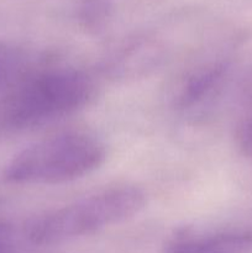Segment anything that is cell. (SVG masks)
Wrapping results in <instances>:
<instances>
[{"label":"cell","instance_id":"obj_1","mask_svg":"<svg viewBox=\"0 0 252 253\" xmlns=\"http://www.w3.org/2000/svg\"><path fill=\"white\" fill-rule=\"evenodd\" d=\"M93 77L74 67L27 71L0 95V138L36 128L90 104Z\"/></svg>","mask_w":252,"mask_h":253},{"label":"cell","instance_id":"obj_2","mask_svg":"<svg viewBox=\"0 0 252 253\" xmlns=\"http://www.w3.org/2000/svg\"><path fill=\"white\" fill-rule=\"evenodd\" d=\"M147 197L141 188L118 184L40 214L25 235L35 245H53L93 235L140 214Z\"/></svg>","mask_w":252,"mask_h":253},{"label":"cell","instance_id":"obj_3","mask_svg":"<svg viewBox=\"0 0 252 253\" xmlns=\"http://www.w3.org/2000/svg\"><path fill=\"white\" fill-rule=\"evenodd\" d=\"M105 158L103 141L90 133L71 131L20 151L6 165L4 178L12 184H62L90 174Z\"/></svg>","mask_w":252,"mask_h":253},{"label":"cell","instance_id":"obj_4","mask_svg":"<svg viewBox=\"0 0 252 253\" xmlns=\"http://www.w3.org/2000/svg\"><path fill=\"white\" fill-rule=\"evenodd\" d=\"M165 253H252V232L246 230L184 232L168 240Z\"/></svg>","mask_w":252,"mask_h":253},{"label":"cell","instance_id":"obj_5","mask_svg":"<svg viewBox=\"0 0 252 253\" xmlns=\"http://www.w3.org/2000/svg\"><path fill=\"white\" fill-rule=\"evenodd\" d=\"M225 76L224 66L208 63L195 68L180 84L175 94V105L182 111H193L212 98L221 85Z\"/></svg>","mask_w":252,"mask_h":253},{"label":"cell","instance_id":"obj_6","mask_svg":"<svg viewBox=\"0 0 252 253\" xmlns=\"http://www.w3.org/2000/svg\"><path fill=\"white\" fill-rule=\"evenodd\" d=\"M27 71L24 52L10 44L0 43V93L19 81Z\"/></svg>","mask_w":252,"mask_h":253},{"label":"cell","instance_id":"obj_7","mask_svg":"<svg viewBox=\"0 0 252 253\" xmlns=\"http://www.w3.org/2000/svg\"><path fill=\"white\" fill-rule=\"evenodd\" d=\"M235 138L240 152L252 161V115L245 118L240 123Z\"/></svg>","mask_w":252,"mask_h":253},{"label":"cell","instance_id":"obj_8","mask_svg":"<svg viewBox=\"0 0 252 253\" xmlns=\"http://www.w3.org/2000/svg\"><path fill=\"white\" fill-rule=\"evenodd\" d=\"M14 231L6 222L0 221V253H14Z\"/></svg>","mask_w":252,"mask_h":253}]
</instances>
